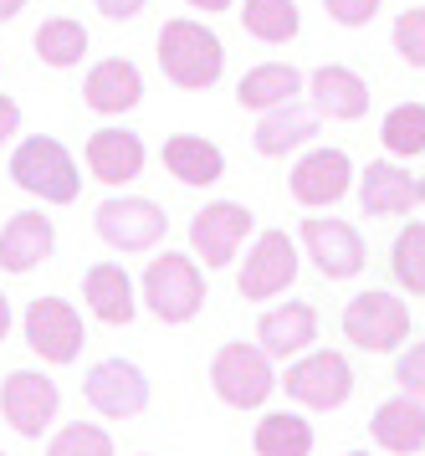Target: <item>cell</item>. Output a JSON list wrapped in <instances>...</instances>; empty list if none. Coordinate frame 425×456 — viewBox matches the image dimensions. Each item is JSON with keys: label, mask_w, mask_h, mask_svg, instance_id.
<instances>
[{"label": "cell", "mask_w": 425, "mask_h": 456, "mask_svg": "<svg viewBox=\"0 0 425 456\" xmlns=\"http://www.w3.org/2000/svg\"><path fill=\"white\" fill-rule=\"evenodd\" d=\"M159 67H164V77H169L175 87H184V93H205V87L221 83L225 46H221V37H216L210 26L180 16V21L159 26Z\"/></svg>", "instance_id": "obj_1"}, {"label": "cell", "mask_w": 425, "mask_h": 456, "mask_svg": "<svg viewBox=\"0 0 425 456\" xmlns=\"http://www.w3.org/2000/svg\"><path fill=\"white\" fill-rule=\"evenodd\" d=\"M11 180H16L26 195H37L46 206H72L82 190V175H78V159L72 149L52 139V134H31L20 139L16 154H11Z\"/></svg>", "instance_id": "obj_2"}, {"label": "cell", "mask_w": 425, "mask_h": 456, "mask_svg": "<svg viewBox=\"0 0 425 456\" xmlns=\"http://www.w3.org/2000/svg\"><path fill=\"white\" fill-rule=\"evenodd\" d=\"M143 303L159 323H190L195 313L205 308V277L195 256H180V251H164L149 262L143 272Z\"/></svg>", "instance_id": "obj_3"}, {"label": "cell", "mask_w": 425, "mask_h": 456, "mask_svg": "<svg viewBox=\"0 0 425 456\" xmlns=\"http://www.w3.org/2000/svg\"><path fill=\"white\" fill-rule=\"evenodd\" d=\"M210 385L231 411H262L277 390L272 354L262 344H221L216 359H210Z\"/></svg>", "instance_id": "obj_4"}, {"label": "cell", "mask_w": 425, "mask_h": 456, "mask_svg": "<svg viewBox=\"0 0 425 456\" xmlns=\"http://www.w3.org/2000/svg\"><path fill=\"white\" fill-rule=\"evenodd\" d=\"M344 338L364 354H395L410 338L405 297H395V292H385V288H369V292H359V297H348Z\"/></svg>", "instance_id": "obj_5"}, {"label": "cell", "mask_w": 425, "mask_h": 456, "mask_svg": "<svg viewBox=\"0 0 425 456\" xmlns=\"http://www.w3.org/2000/svg\"><path fill=\"white\" fill-rule=\"evenodd\" d=\"M287 390V400H298L303 411H339L348 395H354V370H348L344 354L333 349H313L298 354L287 364V379H277Z\"/></svg>", "instance_id": "obj_6"}, {"label": "cell", "mask_w": 425, "mask_h": 456, "mask_svg": "<svg viewBox=\"0 0 425 456\" xmlns=\"http://www.w3.org/2000/svg\"><path fill=\"white\" fill-rule=\"evenodd\" d=\"M93 226L113 251H154L164 241V231H169V216L143 195H113V200L98 206Z\"/></svg>", "instance_id": "obj_7"}, {"label": "cell", "mask_w": 425, "mask_h": 456, "mask_svg": "<svg viewBox=\"0 0 425 456\" xmlns=\"http://www.w3.org/2000/svg\"><path fill=\"white\" fill-rule=\"evenodd\" d=\"M61 411L57 385L41 370H11L0 385V415L11 420V431L26 441H41V431H52V420Z\"/></svg>", "instance_id": "obj_8"}, {"label": "cell", "mask_w": 425, "mask_h": 456, "mask_svg": "<svg viewBox=\"0 0 425 456\" xmlns=\"http://www.w3.org/2000/svg\"><path fill=\"white\" fill-rule=\"evenodd\" d=\"M292 277H298V241L287 231H262L246 251L241 272H236V288L251 303H266V297L292 288Z\"/></svg>", "instance_id": "obj_9"}, {"label": "cell", "mask_w": 425, "mask_h": 456, "mask_svg": "<svg viewBox=\"0 0 425 456\" xmlns=\"http://www.w3.org/2000/svg\"><path fill=\"white\" fill-rule=\"evenodd\" d=\"M26 344L31 354H41V364H72L87 344L82 333V313L61 297H31L26 308Z\"/></svg>", "instance_id": "obj_10"}, {"label": "cell", "mask_w": 425, "mask_h": 456, "mask_svg": "<svg viewBox=\"0 0 425 456\" xmlns=\"http://www.w3.org/2000/svg\"><path fill=\"white\" fill-rule=\"evenodd\" d=\"M82 395H87V405L108 420H134V415L149 411V379H143L139 364H128V359H98L87 379H82Z\"/></svg>", "instance_id": "obj_11"}, {"label": "cell", "mask_w": 425, "mask_h": 456, "mask_svg": "<svg viewBox=\"0 0 425 456\" xmlns=\"http://www.w3.org/2000/svg\"><path fill=\"white\" fill-rule=\"evenodd\" d=\"M251 226H257V216H251L241 200H210V206L195 210V221H190V247H195V256H200L210 272L231 267V256L241 251Z\"/></svg>", "instance_id": "obj_12"}, {"label": "cell", "mask_w": 425, "mask_h": 456, "mask_svg": "<svg viewBox=\"0 0 425 456\" xmlns=\"http://www.w3.org/2000/svg\"><path fill=\"white\" fill-rule=\"evenodd\" d=\"M298 241H303V251L313 256V267L323 272L328 282H344V277H359L369 262L364 251V236L348 226V221H333V216H307L303 231H298Z\"/></svg>", "instance_id": "obj_13"}, {"label": "cell", "mask_w": 425, "mask_h": 456, "mask_svg": "<svg viewBox=\"0 0 425 456\" xmlns=\"http://www.w3.org/2000/svg\"><path fill=\"white\" fill-rule=\"evenodd\" d=\"M348 185H354V165H348L344 149H307L292 165V180H287L298 206H333L348 195Z\"/></svg>", "instance_id": "obj_14"}, {"label": "cell", "mask_w": 425, "mask_h": 456, "mask_svg": "<svg viewBox=\"0 0 425 456\" xmlns=\"http://www.w3.org/2000/svg\"><path fill=\"white\" fill-rule=\"evenodd\" d=\"M359 206L364 216H405L410 206H425V180H415L410 169H400L395 159H374L359 175Z\"/></svg>", "instance_id": "obj_15"}, {"label": "cell", "mask_w": 425, "mask_h": 456, "mask_svg": "<svg viewBox=\"0 0 425 456\" xmlns=\"http://www.w3.org/2000/svg\"><path fill=\"white\" fill-rule=\"evenodd\" d=\"M307 93H313V108L333 118V124H354L369 113V83L354 72V67H339V62H323L313 77H307Z\"/></svg>", "instance_id": "obj_16"}, {"label": "cell", "mask_w": 425, "mask_h": 456, "mask_svg": "<svg viewBox=\"0 0 425 456\" xmlns=\"http://www.w3.org/2000/svg\"><path fill=\"white\" fill-rule=\"evenodd\" d=\"M52 247H57V231H52V216H41V210H20L0 226V267L16 277L37 272L52 256Z\"/></svg>", "instance_id": "obj_17"}, {"label": "cell", "mask_w": 425, "mask_h": 456, "mask_svg": "<svg viewBox=\"0 0 425 456\" xmlns=\"http://www.w3.org/2000/svg\"><path fill=\"white\" fill-rule=\"evenodd\" d=\"M82 159L93 169V180H102V185H128V180L143 175V139L128 134V128H98L87 139V149H82Z\"/></svg>", "instance_id": "obj_18"}, {"label": "cell", "mask_w": 425, "mask_h": 456, "mask_svg": "<svg viewBox=\"0 0 425 456\" xmlns=\"http://www.w3.org/2000/svg\"><path fill=\"white\" fill-rule=\"evenodd\" d=\"M82 297H87V313L113 323V329H128L134 313H139V297H134V277L119 267V262H93L87 277H82Z\"/></svg>", "instance_id": "obj_19"}, {"label": "cell", "mask_w": 425, "mask_h": 456, "mask_svg": "<svg viewBox=\"0 0 425 456\" xmlns=\"http://www.w3.org/2000/svg\"><path fill=\"white\" fill-rule=\"evenodd\" d=\"M369 436H374V446L389 456H410L425 446V400H415V395H395V400H385L380 411H374V420H369Z\"/></svg>", "instance_id": "obj_20"}, {"label": "cell", "mask_w": 425, "mask_h": 456, "mask_svg": "<svg viewBox=\"0 0 425 456\" xmlns=\"http://www.w3.org/2000/svg\"><path fill=\"white\" fill-rule=\"evenodd\" d=\"M143 98V77L139 67L128 62V57H108L87 72V83H82V103L93 108V113H128V108H139Z\"/></svg>", "instance_id": "obj_21"}, {"label": "cell", "mask_w": 425, "mask_h": 456, "mask_svg": "<svg viewBox=\"0 0 425 456\" xmlns=\"http://www.w3.org/2000/svg\"><path fill=\"white\" fill-rule=\"evenodd\" d=\"M257 338L272 359H298V354L313 349L318 338V313L313 303H282V308H266L262 323H257Z\"/></svg>", "instance_id": "obj_22"}, {"label": "cell", "mask_w": 425, "mask_h": 456, "mask_svg": "<svg viewBox=\"0 0 425 456\" xmlns=\"http://www.w3.org/2000/svg\"><path fill=\"white\" fill-rule=\"evenodd\" d=\"M318 108H307L303 98H287V103L266 108L262 124H257V154L266 159H282L287 149H303L313 134H318Z\"/></svg>", "instance_id": "obj_23"}, {"label": "cell", "mask_w": 425, "mask_h": 456, "mask_svg": "<svg viewBox=\"0 0 425 456\" xmlns=\"http://www.w3.org/2000/svg\"><path fill=\"white\" fill-rule=\"evenodd\" d=\"M164 169L180 180V185H216L225 175V154L210 139H200V134H169L164 139Z\"/></svg>", "instance_id": "obj_24"}, {"label": "cell", "mask_w": 425, "mask_h": 456, "mask_svg": "<svg viewBox=\"0 0 425 456\" xmlns=\"http://www.w3.org/2000/svg\"><path fill=\"white\" fill-rule=\"evenodd\" d=\"M298 93H303V72H298V67L292 62H262L236 83V103L251 108V113H266V108L287 103V98H298Z\"/></svg>", "instance_id": "obj_25"}, {"label": "cell", "mask_w": 425, "mask_h": 456, "mask_svg": "<svg viewBox=\"0 0 425 456\" xmlns=\"http://www.w3.org/2000/svg\"><path fill=\"white\" fill-rule=\"evenodd\" d=\"M241 26H246V37H257L266 46H282L298 37L303 16H298V0H246Z\"/></svg>", "instance_id": "obj_26"}, {"label": "cell", "mask_w": 425, "mask_h": 456, "mask_svg": "<svg viewBox=\"0 0 425 456\" xmlns=\"http://www.w3.org/2000/svg\"><path fill=\"white\" fill-rule=\"evenodd\" d=\"M313 452V426L292 411H272L257 420V456H307Z\"/></svg>", "instance_id": "obj_27"}, {"label": "cell", "mask_w": 425, "mask_h": 456, "mask_svg": "<svg viewBox=\"0 0 425 456\" xmlns=\"http://www.w3.org/2000/svg\"><path fill=\"white\" fill-rule=\"evenodd\" d=\"M31 46H37V57L46 67H78L82 57H87V31H82V21H72V16H52V21L37 26Z\"/></svg>", "instance_id": "obj_28"}, {"label": "cell", "mask_w": 425, "mask_h": 456, "mask_svg": "<svg viewBox=\"0 0 425 456\" xmlns=\"http://www.w3.org/2000/svg\"><path fill=\"white\" fill-rule=\"evenodd\" d=\"M389 272L410 297H425V221H410L395 247H389Z\"/></svg>", "instance_id": "obj_29"}, {"label": "cell", "mask_w": 425, "mask_h": 456, "mask_svg": "<svg viewBox=\"0 0 425 456\" xmlns=\"http://www.w3.org/2000/svg\"><path fill=\"white\" fill-rule=\"evenodd\" d=\"M380 139L395 159H415L425 154V103H400L385 113V124H380Z\"/></svg>", "instance_id": "obj_30"}, {"label": "cell", "mask_w": 425, "mask_h": 456, "mask_svg": "<svg viewBox=\"0 0 425 456\" xmlns=\"http://www.w3.org/2000/svg\"><path fill=\"white\" fill-rule=\"evenodd\" d=\"M46 456H113V436L93 426V420H72V426H61L52 436Z\"/></svg>", "instance_id": "obj_31"}, {"label": "cell", "mask_w": 425, "mask_h": 456, "mask_svg": "<svg viewBox=\"0 0 425 456\" xmlns=\"http://www.w3.org/2000/svg\"><path fill=\"white\" fill-rule=\"evenodd\" d=\"M395 52H400L410 67L425 72V5L400 11V21H395Z\"/></svg>", "instance_id": "obj_32"}, {"label": "cell", "mask_w": 425, "mask_h": 456, "mask_svg": "<svg viewBox=\"0 0 425 456\" xmlns=\"http://www.w3.org/2000/svg\"><path fill=\"white\" fill-rule=\"evenodd\" d=\"M395 385L415 400H425V344H410L400 359H395Z\"/></svg>", "instance_id": "obj_33"}, {"label": "cell", "mask_w": 425, "mask_h": 456, "mask_svg": "<svg viewBox=\"0 0 425 456\" xmlns=\"http://www.w3.org/2000/svg\"><path fill=\"white\" fill-rule=\"evenodd\" d=\"M323 5L339 26H369L380 16V0H323Z\"/></svg>", "instance_id": "obj_34"}, {"label": "cell", "mask_w": 425, "mask_h": 456, "mask_svg": "<svg viewBox=\"0 0 425 456\" xmlns=\"http://www.w3.org/2000/svg\"><path fill=\"white\" fill-rule=\"evenodd\" d=\"M93 5H98L108 21H134V16H139L149 0H93Z\"/></svg>", "instance_id": "obj_35"}, {"label": "cell", "mask_w": 425, "mask_h": 456, "mask_svg": "<svg viewBox=\"0 0 425 456\" xmlns=\"http://www.w3.org/2000/svg\"><path fill=\"white\" fill-rule=\"evenodd\" d=\"M20 134V108L11 103V98H5V93H0V149L11 144V139H16Z\"/></svg>", "instance_id": "obj_36"}, {"label": "cell", "mask_w": 425, "mask_h": 456, "mask_svg": "<svg viewBox=\"0 0 425 456\" xmlns=\"http://www.w3.org/2000/svg\"><path fill=\"white\" fill-rule=\"evenodd\" d=\"M184 5H195V11H205V16H216V11H231L236 0H184Z\"/></svg>", "instance_id": "obj_37"}, {"label": "cell", "mask_w": 425, "mask_h": 456, "mask_svg": "<svg viewBox=\"0 0 425 456\" xmlns=\"http://www.w3.org/2000/svg\"><path fill=\"white\" fill-rule=\"evenodd\" d=\"M20 5H26V0H0V21H16Z\"/></svg>", "instance_id": "obj_38"}, {"label": "cell", "mask_w": 425, "mask_h": 456, "mask_svg": "<svg viewBox=\"0 0 425 456\" xmlns=\"http://www.w3.org/2000/svg\"><path fill=\"white\" fill-rule=\"evenodd\" d=\"M5 333H11V297L0 292V338H5Z\"/></svg>", "instance_id": "obj_39"}, {"label": "cell", "mask_w": 425, "mask_h": 456, "mask_svg": "<svg viewBox=\"0 0 425 456\" xmlns=\"http://www.w3.org/2000/svg\"><path fill=\"white\" fill-rule=\"evenodd\" d=\"M348 456H369V452H348Z\"/></svg>", "instance_id": "obj_40"}, {"label": "cell", "mask_w": 425, "mask_h": 456, "mask_svg": "<svg viewBox=\"0 0 425 456\" xmlns=\"http://www.w3.org/2000/svg\"><path fill=\"white\" fill-rule=\"evenodd\" d=\"M0 456H5V452H0Z\"/></svg>", "instance_id": "obj_41"}]
</instances>
